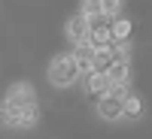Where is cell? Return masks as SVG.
<instances>
[{"instance_id":"cell-1","label":"cell","mask_w":152,"mask_h":139,"mask_svg":"<svg viewBox=\"0 0 152 139\" xmlns=\"http://www.w3.org/2000/svg\"><path fill=\"white\" fill-rule=\"evenodd\" d=\"M49 79H52V85H58V88H67V85H73L76 79H79V67H76L73 55L55 58L52 67H49Z\"/></svg>"},{"instance_id":"cell-2","label":"cell","mask_w":152,"mask_h":139,"mask_svg":"<svg viewBox=\"0 0 152 139\" xmlns=\"http://www.w3.org/2000/svg\"><path fill=\"white\" fill-rule=\"evenodd\" d=\"M28 103H34V91H31V85H12L9 94H6V103L0 106V124H9V115H12L15 109L28 106Z\"/></svg>"},{"instance_id":"cell-3","label":"cell","mask_w":152,"mask_h":139,"mask_svg":"<svg viewBox=\"0 0 152 139\" xmlns=\"http://www.w3.org/2000/svg\"><path fill=\"white\" fill-rule=\"evenodd\" d=\"M110 24H113L110 15H97V18H91V21H88V40H85V42L91 45V48H107V45L113 42Z\"/></svg>"},{"instance_id":"cell-4","label":"cell","mask_w":152,"mask_h":139,"mask_svg":"<svg viewBox=\"0 0 152 139\" xmlns=\"http://www.w3.org/2000/svg\"><path fill=\"white\" fill-rule=\"evenodd\" d=\"M34 121H37V103H28V106H21V109H15L9 115L12 127H31Z\"/></svg>"},{"instance_id":"cell-5","label":"cell","mask_w":152,"mask_h":139,"mask_svg":"<svg viewBox=\"0 0 152 139\" xmlns=\"http://www.w3.org/2000/svg\"><path fill=\"white\" fill-rule=\"evenodd\" d=\"M107 88H110L107 73H97V70H88L85 73V91L88 94H107Z\"/></svg>"},{"instance_id":"cell-6","label":"cell","mask_w":152,"mask_h":139,"mask_svg":"<svg viewBox=\"0 0 152 139\" xmlns=\"http://www.w3.org/2000/svg\"><path fill=\"white\" fill-rule=\"evenodd\" d=\"M122 103H125V100L104 94V97H100V103H97V112H100L104 118H122Z\"/></svg>"},{"instance_id":"cell-7","label":"cell","mask_w":152,"mask_h":139,"mask_svg":"<svg viewBox=\"0 0 152 139\" xmlns=\"http://www.w3.org/2000/svg\"><path fill=\"white\" fill-rule=\"evenodd\" d=\"M67 33H70V40H73L76 45H82V42L88 40V18H82V15L70 18V24H67Z\"/></svg>"},{"instance_id":"cell-8","label":"cell","mask_w":152,"mask_h":139,"mask_svg":"<svg viewBox=\"0 0 152 139\" xmlns=\"http://www.w3.org/2000/svg\"><path fill=\"white\" fill-rule=\"evenodd\" d=\"M73 60H76V67H79V73H88L91 70V60H94V48L82 42V45H76V52H73Z\"/></svg>"},{"instance_id":"cell-9","label":"cell","mask_w":152,"mask_h":139,"mask_svg":"<svg viewBox=\"0 0 152 139\" xmlns=\"http://www.w3.org/2000/svg\"><path fill=\"white\" fill-rule=\"evenodd\" d=\"M113 52H110V45L107 48H94V60H91V70H97V73H107L110 67H113Z\"/></svg>"},{"instance_id":"cell-10","label":"cell","mask_w":152,"mask_h":139,"mask_svg":"<svg viewBox=\"0 0 152 139\" xmlns=\"http://www.w3.org/2000/svg\"><path fill=\"white\" fill-rule=\"evenodd\" d=\"M107 79H110V85L128 82V60H113V67L107 70Z\"/></svg>"},{"instance_id":"cell-11","label":"cell","mask_w":152,"mask_h":139,"mask_svg":"<svg viewBox=\"0 0 152 139\" xmlns=\"http://www.w3.org/2000/svg\"><path fill=\"white\" fill-rule=\"evenodd\" d=\"M110 30H113V40H116V42H125L131 36V21L128 18H116L110 24Z\"/></svg>"},{"instance_id":"cell-12","label":"cell","mask_w":152,"mask_h":139,"mask_svg":"<svg viewBox=\"0 0 152 139\" xmlns=\"http://www.w3.org/2000/svg\"><path fill=\"white\" fill-rule=\"evenodd\" d=\"M122 115H125V118H140V115H143V103H140L134 94H128V97H125V103H122Z\"/></svg>"},{"instance_id":"cell-13","label":"cell","mask_w":152,"mask_h":139,"mask_svg":"<svg viewBox=\"0 0 152 139\" xmlns=\"http://www.w3.org/2000/svg\"><path fill=\"white\" fill-rule=\"evenodd\" d=\"M97 15H104V6H100V0H82V18H97Z\"/></svg>"},{"instance_id":"cell-14","label":"cell","mask_w":152,"mask_h":139,"mask_svg":"<svg viewBox=\"0 0 152 139\" xmlns=\"http://www.w3.org/2000/svg\"><path fill=\"white\" fill-rule=\"evenodd\" d=\"M100 6H104V15H119V9H122V0H100Z\"/></svg>"},{"instance_id":"cell-15","label":"cell","mask_w":152,"mask_h":139,"mask_svg":"<svg viewBox=\"0 0 152 139\" xmlns=\"http://www.w3.org/2000/svg\"><path fill=\"white\" fill-rule=\"evenodd\" d=\"M107 94H110V97L125 100V97H128V88H125V82H122V85H110V88H107Z\"/></svg>"}]
</instances>
